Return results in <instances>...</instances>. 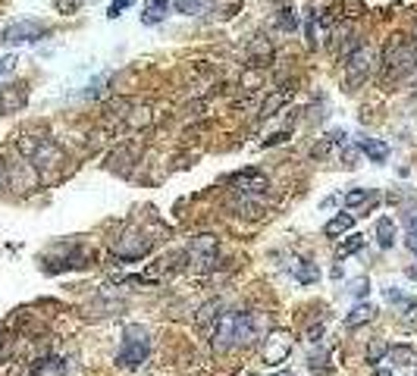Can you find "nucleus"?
Instances as JSON below:
<instances>
[{
  "instance_id": "obj_5",
  "label": "nucleus",
  "mask_w": 417,
  "mask_h": 376,
  "mask_svg": "<svg viewBox=\"0 0 417 376\" xmlns=\"http://www.w3.org/2000/svg\"><path fill=\"white\" fill-rule=\"evenodd\" d=\"M373 69V57L367 47H358V51H352L345 57V85L348 91H358L361 85L367 82V76H371Z\"/></svg>"
},
{
  "instance_id": "obj_26",
  "label": "nucleus",
  "mask_w": 417,
  "mask_h": 376,
  "mask_svg": "<svg viewBox=\"0 0 417 376\" xmlns=\"http://www.w3.org/2000/svg\"><path fill=\"white\" fill-rule=\"evenodd\" d=\"M386 351H389V342L373 339V342H371V348H367V364H380V361L386 358Z\"/></svg>"
},
{
  "instance_id": "obj_25",
  "label": "nucleus",
  "mask_w": 417,
  "mask_h": 376,
  "mask_svg": "<svg viewBox=\"0 0 417 376\" xmlns=\"http://www.w3.org/2000/svg\"><path fill=\"white\" fill-rule=\"evenodd\" d=\"M386 301H389V304H395L399 311H414V298L402 295L399 288H386Z\"/></svg>"
},
{
  "instance_id": "obj_36",
  "label": "nucleus",
  "mask_w": 417,
  "mask_h": 376,
  "mask_svg": "<svg viewBox=\"0 0 417 376\" xmlns=\"http://www.w3.org/2000/svg\"><path fill=\"white\" fill-rule=\"evenodd\" d=\"M289 138V132H273V135L270 138H267L264 141V147H273V145H282V141H286Z\"/></svg>"
},
{
  "instance_id": "obj_17",
  "label": "nucleus",
  "mask_w": 417,
  "mask_h": 376,
  "mask_svg": "<svg viewBox=\"0 0 417 376\" xmlns=\"http://www.w3.org/2000/svg\"><path fill=\"white\" fill-rule=\"evenodd\" d=\"M352 226H355V217H352V213H339V217H333V220H329V223L324 226V232L329 235V239H339V235L352 232Z\"/></svg>"
},
{
  "instance_id": "obj_32",
  "label": "nucleus",
  "mask_w": 417,
  "mask_h": 376,
  "mask_svg": "<svg viewBox=\"0 0 417 376\" xmlns=\"http://www.w3.org/2000/svg\"><path fill=\"white\" fill-rule=\"evenodd\" d=\"M345 151H342V160H345V166L348 170H355L358 166V147H348V145H342Z\"/></svg>"
},
{
  "instance_id": "obj_27",
  "label": "nucleus",
  "mask_w": 417,
  "mask_h": 376,
  "mask_svg": "<svg viewBox=\"0 0 417 376\" xmlns=\"http://www.w3.org/2000/svg\"><path fill=\"white\" fill-rule=\"evenodd\" d=\"M348 295H352V298H367V295H371V279L358 276L352 282V288H348Z\"/></svg>"
},
{
  "instance_id": "obj_12",
  "label": "nucleus",
  "mask_w": 417,
  "mask_h": 376,
  "mask_svg": "<svg viewBox=\"0 0 417 376\" xmlns=\"http://www.w3.org/2000/svg\"><path fill=\"white\" fill-rule=\"evenodd\" d=\"M230 210L235 217H245V220H260L267 213V207L260 204V201H254L251 194H235L230 198Z\"/></svg>"
},
{
  "instance_id": "obj_30",
  "label": "nucleus",
  "mask_w": 417,
  "mask_h": 376,
  "mask_svg": "<svg viewBox=\"0 0 417 376\" xmlns=\"http://www.w3.org/2000/svg\"><path fill=\"white\" fill-rule=\"evenodd\" d=\"M132 4H135V0H113V4H110V10H107V16H110V19L123 16V10H129Z\"/></svg>"
},
{
  "instance_id": "obj_18",
  "label": "nucleus",
  "mask_w": 417,
  "mask_h": 376,
  "mask_svg": "<svg viewBox=\"0 0 417 376\" xmlns=\"http://www.w3.org/2000/svg\"><path fill=\"white\" fill-rule=\"evenodd\" d=\"M386 358L392 361L395 367H408V364H414V361H417V351L411 345H389Z\"/></svg>"
},
{
  "instance_id": "obj_39",
  "label": "nucleus",
  "mask_w": 417,
  "mask_h": 376,
  "mask_svg": "<svg viewBox=\"0 0 417 376\" xmlns=\"http://www.w3.org/2000/svg\"><path fill=\"white\" fill-rule=\"evenodd\" d=\"M405 276H408V279H417V267H411V270H405Z\"/></svg>"
},
{
  "instance_id": "obj_16",
  "label": "nucleus",
  "mask_w": 417,
  "mask_h": 376,
  "mask_svg": "<svg viewBox=\"0 0 417 376\" xmlns=\"http://www.w3.org/2000/svg\"><path fill=\"white\" fill-rule=\"evenodd\" d=\"M248 53H251V63H254V66H267V63L273 60V47H270V41H267V38H260V35L251 41Z\"/></svg>"
},
{
  "instance_id": "obj_6",
  "label": "nucleus",
  "mask_w": 417,
  "mask_h": 376,
  "mask_svg": "<svg viewBox=\"0 0 417 376\" xmlns=\"http://www.w3.org/2000/svg\"><path fill=\"white\" fill-rule=\"evenodd\" d=\"M151 248H154V241L147 239V235H141V232H126V235H119V239L113 241V254H117L119 260H126V264H135V260L147 257Z\"/></svg>"
},
{
  "instance_id": "obj_11",
  "label": "nucleus",
  "mask_w": 417,
  "mask_h": 376,
  "mask_svg": "<svg viewBox=\"0 0 417 376\" xmlns=\"http://www.w3.org/2000/svg\"><path fill=\"white\" fill-rule=\"evenodd\" d=\"M29 104V85L25 82H10L0 88V113H16Z\"/></svg>"
},
{
  "instance_id": "obj_23",
  "label": "nucleus",
  "mask_w": 417,
  "mask_h": 376,
  "mask_svg": "<svg viewBox=\"0 0 417 376\" xmlns=\"http://www.w3.org/2000/svg\"><path fill=\"white\" fill-rule=\"evenodd\" d=\"M373 314H376V311H373L371 304H358V307H355V311L345 317V326H348V329H355V326H361V323H367V320H371Z\"/></svg>"
},
{
  "instance_id": "obj_35",
  "label": "nucleus",
  "mask_w": 417,
  "mask_h": 376,
  "mask_svg": "<svg viewBox=\"0 0 417 376\" xmlns=\"http://www.w3.org/2000/svg\"><path fill=\"white\" fill-rule=\"evenodd\" d=\"M13 66H16V57H13V53H6V57L0 60V76H6V72H10Z\"/></svg>"
},
{
  "instance_id": "obj_33",
  "label": "nucleus",
  "mask_w": 417,
  "mask_h": 376,
  "mask_svg": "<svg viewBox=\"0 0 417 376\" xmlns=\"http://www.w3.org/2000/svg\"><path fill=\"white\" fill-rule=\"evenodd\" d=\"M6 188H10V163L0 157V194H4Z\"/></svg>"
},
{
  "instance_id": "obj_21",
  "label": "nucleus",
  "mask_w": 417,
  "mask_h": 376,
  "mask_svg": "<svg viewBox=\"0 0 417 376\" xmlns=\"http://www.w3.org/2000/svg\"><path fill=\"white\" fill-rule=\"evenodd\" d=\"M286 100H289V88H279V91H273L270 98L264 100V107H260V116H264V119L277 116V110H279L282 104H286Z\"/></svg>"
},
{
  "instance_id": "obj_3",
  "label": "nucleus",
  "mask_w": 417,
  "mask_h": 376,
  "mask_svg": "<svg viewBox=\"0 0 417 376\" xmlns=\"http://www.w3.org/2000/svg\"><path fill=\"white\" fill-rule=\"evenodd\" d=\"M147 354H151V339H147V329L145 326H126L123 333V348H119L117 354V364L123 367H138L147 361Z\"/></svg>"
},
{
  "instance_id": "obj_2",
  "label": "nucleus",
  "mask_w": 417,
  "mask_h": 376,
  "mask_svg": "<svg viewBox=\"0 0 417 376\" xmlns=\"http://www.w3.org/2000/svg\"><path fill=\"white\" fill-rule=\"evenodd\" d=\"M270 333V314L264 311H235V348H251Z\"/></svg>"
},
{
  "instance_id": "obj_7",
  "label": "nucleus",
  "mask_w": 417,
  "mask_h": 376,
  "mask_svg": "<svg viewBox=\"0 0 417 376\" xmlns=\"http://www.w3.org/2000/svg\"><path fill=\"white\" fill-rule=\"evenodd\" d=\"M47 35V25L38 19H19V22L6 25L0 32V44H29V41H41Z\"/></svg>"
},
{
  "instance_id": "obj_19",
  "label": "nucleus",
  "mask_w": 417,
  "mask_h": 376,
  "mask_svg": "<svg viewBox=\"0 0 417 376\" xmlns=\"http://www.w3.org/2000/svg\"><path fill=\"white\" fill-rule=\"evenodd\" d=\"M307 370L317 373V376H329V373H333V370H329V354H326V348H317V351L307 354Z\"/></svg>"
},
{
  "instance_id": "obj_1",
  "label": "nucleus",
  "mask_w": 417,
  "mask_h": 376,
  "mask_svg": "<svg viewBox=\"0 0 417 376\" xmlns=\"http://www.w3.org/2000/svg\"><path fill=\"white\" fill-rule=\"evenodd\" d=\"M383 66H386V79H405L417 69V41L411 38L395 35L392 41L386 44V57H383Z\"/></svg>"
},
{
  "instance_id": "obj_8",
  "label": "nucleus",
  "mask_w": 417,
  "mask_h": 376,
  "mask_svg": "<svg viewBox=\"0 0 417 376\" xmlns=\"http://www.w3.org/2000/svg\"><path fill=\"white\" fill-rule=\"evenodd\" d=\"M264 364L267 367H279L286 364V358L292 354V333L286 329H273V333L264 335Z\"/></svg>"
},
{
  "instance_id": "obj_40",
  "label": "nucleus",
  "mask_w": 417,
  "mask_h": 376,
  "mask_svg": "<svg viewBox=\"0 0 417 376\" xmlns=\"http://www.w3.org/2000/svg\"><path fill=\"white\" fill-rule=\"evenodd\" d=\"M376 376H392V370H376Z\"/></svg>"
},
{
  "instance_id": "obj_41",
  "label": "nucleus",
  "mask_w": 417,
  "mask_h": 376,
  "mask_svg": "<svg viewBox=\"0 0 417 376\" xmlns=\"http://www.w3.org/2000/svg\"><path fill=\"white\" fill-rule=\"evenodd\" d=\"M277 376H292V373H277Z\"/></svg>"
},
{
  "instance_id": "obj_28",
  "label": "nucleus",
  "mask_w": 417,
  "mask_h": 376,
  "mask_svg": "<svg viewBox=\"0 0 417 376\" xmlns=\"http://www.w3.org/2000/svg\"><path fill=\"white\" fill-rule=\"evenodd\" d=\"M176 10L185 13V16H198L204 10V0H176Z\"/></svg>"
},
{
  "instance_id": "obj_14",
  "label": "nucleus",
  "mask_w": 417,
  "mask_h": 376,
  "mask_svg": "<svg viewBox=\"0 0 417 376\" xmlns=\"http://www.w3.org/2000/svg\"><path fill=\"white\" fill-rule=\"evenodd\" d=\"M358 151L367 154L373 163H386V160H389V145H386L383 138H364V141L358 145Z\"/></svg>"
},
{
  "instance_id": "obj_9",
  "label": "nucleus",
  "mask_w": 417,
  "mask_h": 376,
  "mask_svg": "<svg viewBox=\"0 0 417 376\" xmlns=\"http://www.w3.org/2000/svg\"><path fill=\"white\" fill-rule=\"evenodd\" d=\"M226 185H230L235 194H264L267 188H270V179H267V173H260L251 166V170L232 173V176L226 179Z\"/></svg>"
},
{
  "instance_id": "obj_38",
  "label": "nucleus",
  "mask_w": 417,
  "mask_h": 376,
  "mask_svg": "<svg viewBox=\"0 0 417 376\" xmlns=\"http://www.w3.org/2000/svg\"><path fill=\"white\" fill-rule=\"evenodd\" d=\"M320 335H324V323H320V326H311V329H307V339H311V342H320Z\"/></svg>"
},
{
  "instance_id": "obj_34",
  "label": "nucleus",
  "mask_w": 417,
  "mask_h": 376,
  "mask_svg": "<svg viewBox=\"0 0 417 376\" xmlns=\"http://www.w3.org/2000/svg\"><path fill=\"white\" fill-rule=\"evenodd\" d=\"M57 4V10L60 13H72V10H79V6L85 4V0H53Z\"/></svg>"
},
{
  "instance_id": "obj_15",
  "label": "nucleus",
  "mask_w": 417,
  "mask_h": 376,
  "mask_svg": "<svg viewBox=\"0 0 417 376\" xmlns=\"http://www.w3.org/2000/svg\"><path fill=\"white\" fill-rule=\"evenodd\" d=\"M166 13H170V0H151V4L145 6V13H141V22L145 25H157L166 19Z\"/></svg>"
},
{
  "instance_id": "obj_31",
  "label": "nucleus",
  "mask_w": 417,
  "mask_h": 376,
  "mask_svg": "<svg viewBox=\"0 0 417 376\" xmlns=\"http://www.w3.org/2000/svg\"><path fill=\"white\" fill-rule=\"evenodd\" d=\"M279 25H282V29H295V25H298V16H295V10H282L279 13Z\"/></svg>"
},
{
  "instance_id": "obj_29",
  "label": "nucleus",
  "mask_w": 417,
  "mask_h": 376,
  "mask_svg": "<svg viewBox=\"0 0 417 376\" xmlns=\"http://www.w3.org/2000/svg\"><path fill=\"white\" fill-rule=\"evenodd\" d=\"M367 198H371V192H367V188H352V192L345 194V204L348 207H358V204H364Z\"/></svg>"
},
{
  "instance_id": "obj_20",
  "label": "nucleus",
  "mask_w": 417,
  "mask_h": 376,
  "mask_svg": "<svg viewBox=\"0 0 417 376\" xmlns=\"http://www.w3.org/2000/svg\"><path fill=\"white\" fill-rule=\"evenodd\" d=\"M220 311H223V304H220L217 298L207 301V304H201V307H198V317H194V323H198V326H211L213 320L220 317Z\"/></svg>"
},
{
  "instance_id": "obj_4",
  "label": "nucleus",
  "mask_w": 417,
  "mask_h": 376,
  "mask_svg": "<svg viewBox=\"0 0 417 376\" xmlns=\"http://www.w3.org/2000/svg\"><path fill=\"white\" fill-rule=\"evenodd\" d=\"M188 260H192V267L198 273H211L213 267H217V251H220V241L217 235H194L192 241H188Z\"/></svg>"
},
{
  "instance_id": "obj_37",
  "label": "nucleus",
  "mask_w": 417,
  "mask_h": 376,
  "mask_svg": "<svg viewBox=\"0 0 417 376\" xmlns=\"http://www.w3.org/2000/svg\"><path fill=\"white\" fill-rule=\"evenodd\" d=\"M405 245H408V251H411V254H414V257H417V229H411V232H408Z\"/></svg>"
},
{
  "instance_id": "obj_13",
  "label": "nucleus",
  "mask_w": 417,
  "mask_h": 376,
  "mask_svg": "<svg viewBox=\"0 0 417 376\" xmlns=\"http://www.w3.org/2000/svg\"><path fill=\"white\" fill-rule=\"evenodd\" d=\"M289 270L295 273V279H298L301 286H311V282L320 279L317 264H307V260H301V257H292V260H289Z\"/></svg>"
},
{
  "instance_id": "obj_10",
  "label": "nucleus",
  "mask_w": 417,
  "mask_h": 376,
  "mask_svg": "<svg viewBox=\"0 0 417 376\" xmlns=\"http://www.w3.org/2000/svg\"><path fill=\"white\" fill-rule=\"evenodd\" d=\"M211 345L217 354H226L230 348H235V311H226L217 317V329H213Z\"/></svg>"
},
{
  "instance_id": "obj_24",
  "label": "nucleus",
  "mask_w": 417,
  "mask_h": 376,
  "mask_svg": "<svg viewBox=\"0 0 417 376\" xmlns=\"http://www.w3.org/2000/svg\"><path fill=\"white\" fill-rule=\"evenodd\" d=\"M367 245V239H364V235H352V239H348V241H342V245H339V251H336V257H348V254H355V251H361V248H364Z\"/></svg>"
},
{
  "instance_id": "obj_22",
  "label": "nucleus",
  "mask_w": 417,
  "mask_h": 376,
  "mask_svg": "<svg viewBox=\"0 0 417 376\" xmlns=\"http://www.w3.org/2000/svg\"><path fill=\"white\" fill-rule=\"evenodd\" d=\"M376 241H380V248H392L395 245V223L389 217H383L380 223H376Z\"/></svg>"
}]
</instances>
